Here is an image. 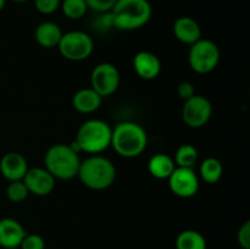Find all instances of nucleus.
<instances>
[{
  "label": "nucleus",
  "mask_w": 250,
  "mask_h": 249,
  "mask_svg": "<svg viewBox=\"0 0 250 249\" xmlns=\"http://www.w3.org/2000/svg\"><path fill=\"white\" fill-rule=\"evenodd\" d=\"M177 95L178 98H181L182 100H188L189 98H192L193 95H195V88L194 84L192 82H188V81H185V82H181L180 84L177 85Z\"/></svg>",
  "instance_id": "obj_28"
},
{
  "label": "nucleus",
  "mask_w": 250,
  "mask_h": 249,
  "mask_svg": "<svg viewBox=\"0 0 250 249\" xmlns=\"http://www.w3.org/2000/svg\"><path fill=\"white\" fill-rule=\"evenodd\" d=\"M221 59L219 46L210 39H199L190 45L188 63L195 73L207 75L217 67Z\"/></svg>",
  "instance_id": "obj_6"
},
{
  "label": "nucleus",
  "mask_w": 250,
  "mask_h": 249,
  "mask_svg": "<svg viewBox=\"0 0 250 249\" xmlns=\"http://www.w3.org/2000/svg\"><path fill=\"white\" fill-rule=\"evenodd\" d=\"M103 98L92 88H82L72 97L73 109L81 114H92L102 106Z\"/></svg>",
  "instance_id": "obj_17"
},
{
  "label": "nucleus",
  "mask_w": 250,
  "mask_h": 249,
  "mask_svg": "<svg viewBox=\"0 0 250 249\" xmlns=\"http://www.w3.org/2000/svg\"><path fill=\"white\" fill-rule=\"evenodd\" d=\"M27 232L17 220L4 217L0 220V247L19 248Z\"/></svg>",
  "instance_id": "obj_14"
},
{
  "label": "nucleus",
  "mask_w": 250,
  "mask_h": 249,
  "mask_svg": "<svg viewBox=\"0 0 250 249\" xmlns=\"http://www.w3.org/2000/svg\"><path fill=\"white\" fill-rule=\"evenodd\" d=\"M212 104L204 95H193L182 107V119L190 128H200L211 119Z\"/></svg>",
  "instance_id": "obj_9"
},
{
  "label": "nucleus",
  "mask_w": 250,
  "mask_h": 249,
  "mask_svg": "<svg viewBox=\"0 0 250 249\" xmlns=\"http://www.w3.org/2000/svg\"><path fill=\"white\" fill-rule=\"evenodd\" d=\"M175 168V161L167 154H155L148 161L149 173L158 180H167Z\"/></svg>",
  "instance_id": "obj_18"
},
{
  "label": "nucleus",
  "mask_w": 250,
  "mask_h": 249,
  "mask_svg": "<svg viewBox=\"0 0 250 249\" xmlns=\"http://www.w3.org/2000/svg\"><path fill=\"white\" fill-rule=\"evenodd\" d=\"M61 0H34L37 11L42 15H51L60 9Z\"/></svg>",
  "instance_id": "obj_25"
},
{
  "label": "nucleus",
  "mask_w": 250,
  "mask_h": 249,
  "mask_svg": "<svg viewBox=\"0 0 250 249\" xmlns=\"http://www.w3.org/2000/svg\"><path fill=\"white\" fill-rule=\"evenodd\" d=\"M29 195L23 181H12L6 187V197L12 203H22Z\"/></svg>",
  "instance_id": "obj_23"
},
{
  "label": "nucleus",
  "mask_w": 250,
  "mask_h": 249,
  "mask_svg": "<svg viewBox=\"0 0 250 249\" xmlns=\"http://www.w3.org/2000/svg\"><path fill=\"white\" fill-rule=\"evenodd\" d=\"M5 4H6V0H0V11L5 7Z\"/></svg>",
  "instance_id": "obj_29"
},
{
  "label": "nucleus",
  "mask_w": 250,
  "mask_h": 249,
  "mask_svg": "<svg viewBox=\"0 0 250 249\" xmlns=\"http://www.w3.org/2000/svg\"><path fill=\"white\" fill-rule=\"evenodd\" d=\"M170 190L180 198H192L199 190V177L193 167H177L167 178Z\"/></svg>",
  "instance_id": "obj_10"
},
{
  "label": "nucleus",
  "mask_w": 250,
  "mask_h": 249,
  "mask_svg": "<svg viewBox=\"0 0 250 249\" xmlns=\"http://www.w3.org/2000/svg\"><path fill=\"white\" fill-rule=\"evenodd\" d=\"M172 31L181 43L188 44V45H192L203 38L202 27L193 17L189 16L178 17L173 23Z\"/></svg>",
  "instance_id": "obj_15"
},
{
  "label": "nucleus",
  "mask_w": 250,
  "mask_h": 249,
  "mask_svg": "<svg viewBox=\"0 0 250 249\" xmlns=\"http://www.w3.org/2000/svg\"><path fill=\"white\" fill-rule=\"evenodd\" d=\"M133 68L136 71L137 76L142 80L151 81L155 80L161 72L160 59L151 51L142 50L137 53L133 58Z\"/></svg>",
  "instance_id": "obj_13"
},
{
  "label": "nucleus",
  "mask_w": 250,
  "mask_h": 249,
  "mask_svg": "<svg viewBox=\"0 0 250 249\" xmlns=\"http://www.w3.org/2000/svg\"><path fill=\"white\" fill-rule=\"evenodd\" d=\"M77 177L83 186L93 190H104L114 185L116 180V167L105 156L95 154L81 160Z\"/></svg>",
  "instance_id": "obj_3"
},
{
  "label": "nucleus",
  "mask_w": 250,
  "mask_h": 249,
  "mask_svg": "<svg viewBox=\"0 0 250 249\" xmlns=\"http://www.w3.org/2000/svg\"><path fill=\"white\" fill-rule=\"evenodd\" d=\"M5 249H19V248H5Z\"/></svg>",
  "instance_id": "obj_31"
},
{
  "label": "nucleus",
  "mask_w": 250,
  "mask_h": 249,
  "mask_svg": "<svg viewBox=\"0 0 250 249\" xmlns=\"http://www.w3.org/2000/svg\"><path fill=\"white\" fill-rule=\"evenodd\" d=\"M112 127L99 119H90L83 122L76 134V144L81 153L100 154L111 145Z\"/></svg>",
  "instance_id": "obj_5"
},
{
  "label": "nucleus",
  "mask_w": 250,
  "mask_h": 249,
  "mask_svg": "<svg viewBox=\"0 0 250 249\" xmlns=\"http://www.w3.org/2000/svg\"><path fill=\"white\" fill-rule=\"evenodd\" d=\"M121 76L114 63L100 62L90 73V88L102 98L110 97L119 89Z\"/></svg>",
  "instance_id": "obj_8"
},
{
  "label": "nucleus",
  "mask_w": 250,
  "mask_h": 249,
  "mask_svg": "<svg viewBox=\"0 0 250 249\" xmlns=\"http://www.w3.org/2000/svg\"><path fill=\"white\" fill-rule=\"evenodd\" d=\"M62 34L58 23L53 21H44L37 26L34 31V39L42 48L53 49L58 48Z\"/></svg>",
  "instance_id": "obj_16"
},
{
  "label": "nucleus",
  "mask_w": 250,
  "mask_h": 249,
  "mask_svg": "<svg viewBox=\"0 0 250 249\" xmlns=\"http://www.w3.org/2000/svg\"><path fill=\"white\" fill-rule=\"evenodd\" d=\"M200 177L204 182L209 185L217 183L222 177L224 173V166L222 163L216 158H207L200 164Z\"/></svg>",
  "instance_id": "obj_19"
},
{
  "label": "nucleus",
  "mask_w": 250,
  "mask_h": 249,
  "mask_svg": "<svg viewBox=\"0 0 250 249\" xmlns=\"http://www.w3.org/2000/svg\"><path fill=\"white\" fill-rule=\"evenodd\" d=\"M11 1H14V2H17V4H22V2H26V1H28V0H11Z\"/></svg>",
  "instance_id": "obj_30"
},
{
  "label": "nucleus",
  "mask_w": 250,
  "mask_h": 249,
  "mask_svg": "<svg viewBox=\"0 0 250 249\" xmlns=\"http://www.w3.org/2000/svg\"><path fill=\"white\" fill-rule=\"evenodd\" d=\"M61 56L70 61H83L92 55L94 42L88 33L70 31L62 34L58 45Z\"/></svg>",
  "instance_id": "obj_7"
},
{
  "label": "nucleus",
  "mask_w": 250,
  "mask_h": 249,
  "mask_svg": "<svg viewBox=\"0 0 250 249\" xmlns=\"http://www.w3.org/2000/svg\"><path fill=\"white\" fill-rule=\"evenodd\" d=\"M60 9L70 20H80L87 14L88 6L85 0H61Z\"/></svg>",
  "instance_id": "obj_22"
},
{
  "label": "nucleus",
  "mask_w": 250,
  "mask_h": 249,
  "mask_svg": "<svg viewBox=\"0 0 250 249\" xmlns=\"http://www.w3.org/2000/svg\"><path fill=\"white\" fill-rule=\"evenodd\" d=\"M28 161L17 151L6 153L0 160V173L9 182L21 181L28 171Z\"/></svg>",
  "instance_id": "obj_12"
},
{
  "label": "nucleus",
  "mask_w": 250,
  "mask_h": 249,
  "mask_svg": "<svg viewBox=\"0 0 250 249\" xmlns=\"http://www.w3.org/2000/svg\"><path fill=\"white\" fill-rule=\"evenodd\" d=\"M20 249H45V241L39 234H28L24 236L22 239L21 244L19 247Z\"/></svg>",
  "instance_id": "obj_24"
},
{
  "label": "nucleus",
  "mask_w": 250,
  "mask_h": 249,
  "mask_svg": "<svg viewBox=\"0 0 250 249\" xmlns=\"http://www.w3.org/2000/svg\"><path fill=\"white\" fill-rule=\"evenodd\" d=\"M198 160V150L192 144H182L176 150L175 161L177 167H193Z\"/></svg>",
  "instance_id": "obj_21"
},
{
  "label": "nucleus",
  "mask_w": 250,
  "mask_h": 249,
  "mask_svg": "<svg viewBox=\"0 0 250 249\" xmlns=\"http://www.w3.org/2000/svg\"><path fill=\"white\" fill-rule=\"evenodd\" d=\"M153 7L149 0H117L110 11L111 23L120 31H134L151 19Z\"/></svg>",
  "instance_id": "obj_2"
},
{
  "label": "nucleus",
  "mask_w": 250,
  "mask_h": 249,
  "mask_svg": "<svg viewBox=\"0 0 250 249\" xmlns=\"http://www.w3.org/2000/svg\"><path fill=\"white\" fill-rule=\"evenodd\" d=\"M22 181L26 185L29 194L45 197L54 190L56 180L45 167H32L28 168Z\"/></svg>",
  "instance_id": "obj_11"
},
{
  "label": "nucleus",
  "mask_w": 250,
  "mask_h": 249,
  "mask_svg": "<svg viewBox=\"0 0 250 249\" xmlns=\"http://www.w3.org/2000/svg\"><path fill=\"white\" fill-rule=\"evenodd\" d=\"M116 1L117 0H85L88 10L100 12V14L111 11L112 7L116 4Z\"/></svg>",
  "instance_id": "obj_26"
},
{
  "label": "nucleus",
  "mask_w": 250,
  "mask_h": 249,
  "mask_svg": "<svg viewBox=\"0 0 250 249\" xmlns=\"http://www.w3.org/2000/svg\"><path fill=\"white\" fill-rule=\"evenodd\" d=\"M148 134L139 124L133 121L119 122L112 128L111 145L122 158H137L146 149Z\"/></svg>",
  "instance_id": "obj_1"
},
{
  "label": "nucleus",
  "mask_w": 250,
  "mask_h": 249,
  "mask_svg": "<svg viewBox=\"0 0 250 249\" xmlns=\"http://www.w3.org/2000/svg\"><path fill=\"white\" fill-rule=\"evenodd\" d=\"M80 165V154L76 153L70 144H54L44 155V167L55 180L68 181L77 177Z\"/></svg>",
  "instance_id": "obj_4"
},
{
  "label": "nucleus",
  "mask_w": 250,
  "mask_h": 249,
  "mask_svg": "<svg viewBox=\"0 0 250 249\" xmlns=\"http://www.w3.org/2000/svg\"><path fill=\"white\" fill-rule=\"evenodd\" d=\"M177 249H207V241L200 232L195 229H185L176 238Z\"/></svg>",
  "instance_id": "obj_20"
},
{
  "label": "nucleus",
  "mask_w": 250,
  "mask_h": 249,
  "mask_svg": "<svg viewBox=\"0 0 250 249\" xmlns=\"http://www.w3.org/2000/svg\"><path fill=\"white\" fill-rule=\"evenodd\" d=\"M237 242L243 249H250V221L247 220L237 232Z\"/></svg>",
  "instance_id": "obj_27"
}]
</instances>
